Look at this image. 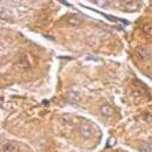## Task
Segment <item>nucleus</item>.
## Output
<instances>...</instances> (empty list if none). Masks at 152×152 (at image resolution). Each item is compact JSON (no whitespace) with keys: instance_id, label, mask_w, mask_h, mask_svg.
Returning <instances> with one entry per match:
<instances>
[{"instance_id":"4","label":"nucleus","mask_w":152,"mask_h":152,"mask_svg":"<svg viewBox=\"0 0 152 152\" xmlns=\"http://www.w3.org/2000/svg\"><path fill=\"white\" fill-rule=\"evenodd\" d=\"M82 22H83V18L78 15H69L66 18V23L69 25H73V26H77V25L82 24Z\"/></svg>"},{"instance_id":"7","label":"nucleus","mask_w":152,"mask_h":152,"mask_svg":"<svg viewBox=\"0 0 152 152\" xmlns=\"http://www.w3.org/2000/svg\"><path fill=\"white\" fill-rule=\"evenodd\" d=\"M17 151V145L12 141H7L3 144V152H16Z\"/></svg>"},{"instance_id":"8","label":"nucleus","mask_w":152,"mask_h":152,"mask_svg":"<svg viewBox=\"0 0 152 152\" xmlns=\"http://www.w3.org/2000/svg\"><path fill=\"white\" fill-rule=\"evenodd\" d=\"M67 99H68L69 102H72V103H79L80 99H82V97H80V95L77 94V92H69L68 96H67Z\"/></svg>"},{"instance_id":"6","label":"nucleus","mask_w":152,"mask_h":152,"mask_svg":"<svg viewBox=\"0 0 152 152\" xmlns=\"http://www.w3.org/2000/svg\"><path fill=\"white\" fill-rule=\"evenodd\" d=\"M122 4V6H125V7H127L129 11H132V10H138L142 4L141 3H139V1H124V3H121Z\"/></svg>"},{"instance_id":"10","label":"nucleus","mask_w":152,"mask_h":152,"mask_svg":"<svg viewBox=\"0 0 152 152\" xmlns=\"http://www.w3.org/2000/svg\"><path fill=\"white\" fill-rule=\"evenodd\" d=\"M144 32H145V35L147 36V37H152V25H145L144 26Z\"/></svg>"},{"instance_id":"9","label":"nucleus","mask_w":152,"mask_h":152,"mask_svg":"<svg viewBox=\"0 0 152 152\" xmlns=\"http://www.w3.org/2000/svg\"><path fill=\"white\" fill-rule=\"evenodd\" d=\"M134 92H135V95L142 96V95L146 94V89H145L142 85H135V86H134Z\"/></svg>"},{"instance_id":"11","label":"nucleus","mask_w":152,"mask_h":152,"mask_svg":"<svg viewBox=\"0 0 152 152\" xmlns=\"http://www.w3.org/2000/svg\"><path fill=\"white\" fill-rule=\"evenodd\" d=\"M141 152H152V146H150L147 144L142 145L141 146Z\"/></svg>"},{"instance_id":"1","label":"nucleus","mask_w":152,"mask_h":152,"mask_svg":"<svg viewBox=\"0 0 152 152\" xmlns=\"http://www.w3.org/2000/svg\"><path fill=\"white\" fill-rule=\"evenodd\" d=\"M78 131H79V134H80L83 138H86V139H88V138H91V137L94 135V133H95V129H94L92 125L89 124V122H86V121L80 122Z\"/></svg>"},{"instance_id":"3","label":"nucleus","mask_w":152,"mask_h":152,"mask_svg":"<svg viewBox=\"0 0 152 152\" xmlns=\"http://www.w3.org/2000/svg\"><path fill=\"white\" fill-rule=\"evenodd\" d=\"M135 54H137V56H138L140 60H142V61H146V60H148V59L151 58V52H150L146 47H144V46L138 47L137 50H135Z\"/></svg>"},{"instance_id":"12","label":"nucleus","mask_w":152,"mask_h":152,"mask_svg":"<svg viewBox=\"0 0 152 152\" xmlns=\"http://www.w3.org/2000/svg\"><path fill=\"white\" fill-rule=\"evenodd\" d=\"M92 3L96 5H101V6H109L111 4L110 1H92Z\"/></svg>"},{"instance_id":"5","label":"nucleus","mask_w":152,"mask_h":152,"mask_svg":"<svg viewBox=\"0 0 152 152\" xmlns=\"http://www.w3.org/2000/svg\"><path fill=\"white\" fill-rule=\"evenodd\" d=\"M101 113H102L103 116L110 118V116H113V114H114V109L109 104H104V105L101 107Z\"/></svg>"},{"instance_id":"2","label":"nucleus","mask_w":152,"mask_h":152,"mask_svg":"<svg viewBox=\"0 0 152 152\" xmlns=\"http://www.w3.org/2000/svg\"><path fill=\"white\" fill-rule=\"evenodd\" d=\"M16 67L19 71H26L30 67V61H29V58L26 56V54H22L18 58V60L16 61Z\"/></svg>"}]
</instances>
